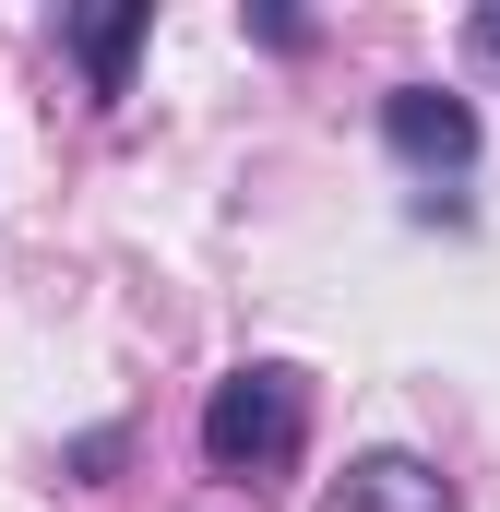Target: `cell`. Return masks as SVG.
<instances>
[{"instance_id": "obj_5", "label": "cell", "mask_w": 500, "mask_h": 512, "mask_svg": "<svg viewBox=\"0 0 500 512\" xmlns=\"http://www.w3.org/2000/svg\"><path fill=\"white\" fill-rule=\"evenodd\" d=\"M477 48H489V60H500V0H489V12H477Z\"/></svg>"}, {"instance_id": "obj_1", "label": "cell", "mask_w": 500, "mask_h": 512, "mask_svg": "<svg viewBox=\"0 0 500 512\" xmlns=\"http://www.w3.org/2000/svg\"><path fill=\"white\" fill-rule=\"evenodd\" d=\"M298 429H310L298 370H239V382H215V405H203V465L215 477H286L298 465Z\"/></svg>"}, {"instance_id": "obj_4", "label": "cell", "mask_w": 500, "mask_h": 512, "mask_svg": "<svg viewBox=\"0 0 500 512\" xmlns=\"http://www.w3.org/2000/svg\"><path fill=\"white\" fill-rule=\"evenodd\" d=\"M143 24H155V12H143V0H120V12H72V24H60V36H72V60H84V84H96V96H131V48H143Z\"/></svg>"}, {"instance_id": "obj_2", "label": "cell", "mask_w": 500, "mask_h": 512, "mask_svg": "<svg viewBox=\"0 0 500 512\" xmlns=\"http://www.w3.org/2000/svg\"><path fill=\"white\" fill-rule=\"evenodd\" d=\"M381 143H393L405 167L453 179V167L477 155V108H465V96H441V84H393V96H381Z\"/></svg>"}, {"instance_id": "obj_3", "label": "cell", "mask_w": 500, "mask_h": 512, "mask_svg": "<svg viewBox=\"0 0 500 512\" xmlns=\"http://www.w3.org/2000/svg\"><path fill=\"white\" fill-rule=\"evenodd\" d=\"M322 512H453V489H441V465H417V453H358V465L322 489Z\"/></svg>"}]
</instances>
